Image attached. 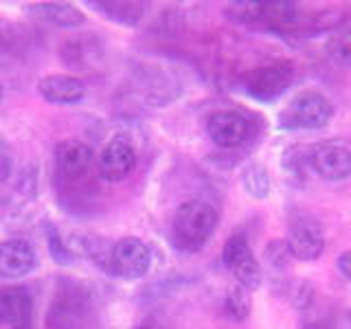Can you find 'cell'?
Masks as SVG:
<instances>
[{
  "instance_id": "cell-1",
  "label": "cell",
  "mask_w": 351,
  "mask_h": 329,
  "mask_svg": "<svg viewBox=\"0 0 351 329\" xmlns=\"http://www.w3.org/2000/svg\"><path fill=\"white\" fill-rule=\"evenodd\" d=\"M217 228V211L202 200H191L178 206L173 215V239L182 250H200Z\"/></svg>"
},
{
  "instance_id": "cell-2",
  "label": "cell",
  "mask_w": 351,
  "mask_h": 329,
  "mask_svg": "<svg viewBox=\"0 0 351 329\" xmlns=\"http://www.w3.org/2000/svg\"><path fill=\"white\" fill-rule=\"evenodd\" d=\"M334 117V106L321 93H303L283 110L279 123L281 127L296 130H318L329 123Z\"/></svg>"
},
{
  "instance_id": "cell-3",
  "label": "cell",
  "mask_w": 351,
  "mask_h": 329,
  "mask_svg": "<svg viewBox=\"0 0 351 329\" xmlns=\"http://www.w3.org/2000/svg\"><path fill=\"white\" fill-rule=\"evenodd\" d=\"M292 80H294V66L290 62H277L250 71L241 80V86H244V90L250 97L259 99V101H272L274 97L288 90Z\"/></svg>"
},
{
  "instance_id": "cell-4",
  "label": "cell",
  "mask_w": 351,
  "mask_h": 329,
  "mask_svg": "<svg viewBox=\"0 0 351 329\" xmlns=\"http://www.w3.org/2000/svg\"><path fill=\"white\" fill-rule=\"evenodd\" d=\"M230 7L237 20L272 29H292L299 25L301 16V11L292 3H235Z\"/></svg>"
},
{
  "instance_id": "cell-5",
  "label": "cell",
  "mask_w": 351,
  "mask_h": 329,
  "mask_svg": "<svg viewBox=\"0 0 351 329\" xmlns=\"http://www.w3.org/2000/svg\"><path fill=\"white\" fill-rule=\"evenodd\" d=\"M114 274L125 281L143 279L152 268V252L138 237H121L110 252Z\"/></svg>"
},
{
  "instance_id": "cell-6",
  "label": "cell",
  "mask_w": 351,
  "mask_h": 329,
  "mask_svg": "<svg viewBox=\"0 0 351 329\" xmlns=\"http://www.w3.org/2000/svg\"><path fill=\"white\" fill-rule=\"evenodd\" d=\"M222 261L224 266L235 274V279L239 281L241 288L250 290H257L261 281H263V272L261 266L257 263L255 255H252L250 244L244 235H233L226 246L222 250Z\"/></svg>"
},
{
  "instance_id": "cell-7",
  "label": "cell",
  "mask_w": 351,
  "mask_h": 329,
  "mask_svg": "<svg viewBox=\"0 0 351 329\" xmlns=\"http://www.w3.org/2000/svg\"><path fill=\"white\" fill-rule=\"evenodd\" d=\"M95 154L90 145H86L80 138H66L55 149V169H58L60 180L77 184L86 180L93 171Z\"/></svg>"
},
{
  "instance_id": "cell-8",
  "label": "cell",
  "mask_w": 351,
  "mask_h": 329,
  "mask_svg": "<svg viewBox=\"0 0 351 329\" xmlns=\"http://www.w3.org/2000/svg\"><path fill=\"white\" fill-rule=\"evenodd\" d=\"M88 307H90V303H88L86 292L71 285V288L60 290L55 294L49 307L47 323L51 329H75L84 323Z\"/></svg>"
},
{
  "instance_id": "cell-9",
  "label": "cell",
  "mask_w": 351,
  "mask_h": 329,
  "mask_svg": "<svg viewBox=\"0 0 351 329\" xmlns=\"http://www.w3.org/2000/svg\"><path fill=\"white\" fill-rule=\"evenodd\" d=\"M136 167V151L123 138H112L106 143V147L99 154L97 169L106 182H121L134 171Z\"/></svg>"
},
{
  "instance_id": "cell-10",
  "label": "cell",
  "mask_w": 351,
  "mask_h": 329,
  "mask_svg": "<svg viewBox=\"0 0 351 329\" xmlns=\"http://www.w3.org/2000/svg\"><path fill=\"white\" fill-rule=\"evenodd\" d=\"M206 132L217 147H237L250 134V121L244 114L233 112V110H224V112H215L208 117Z\"/></svg>"
},
{
  "instance_id": "cell-11",
  "label": "cell",
  "mask_w": 351,
  "mask_h": 329,
  "mask_svg": "<svg viewBox=\"0 0 351 329\" xmlns=\"http://www.w3.org/2000/svg\"><path fill=\"white\" fill-rule=\"evenodd\" d=\"M325 246L323 228L312 217H296L290 226L288 248L290 255L301 261H314L321 257Z\"/></svg>"
},
{
  "instance_id": "cell-12",
  "label": "cell",
  "mask_w": 351,
  "mask_h": 329,
  "mask_svg": "<svg viewBox=\"0 0 351 329\" xmlns=\"http://www.w3.org/2000/svg\"><path fill=\"white\" fill-rule=\"evenodd\" d=\"M33 323V299L25 288L0 290V329H29Z\"/></svg>"
},
{
  "instance_id": "cell-13",
  "label": "cell",
  "mask_w": 351,
  "mask_h": 329,
  "mask_svg": "<svg viewBox=\"0 0 351 329\" xmlns=\"http://www.w3.org/2000/svg\"><path fill=\"white\" fill-rule=\"evenodd\" d=\"M312 167L325 180H345L351 175V149L340 143H323L312 151Z\"/></svg>"
},
{
  "instance_id": "cell-14",
  "label": "cell",
  "mask_w": 351,
  "mask_h": 329,
  "mask_svg": "<svg viewBox=\"0 0 351 329\" xmlns=\"http://www.w3.org/2000/svg\"><path fill=\"white\" fill-rule=\"evenodd\" d=\"M36 268V250L27 239H7L0 244V277L22 279Z\"/></svg>"
},
{
  "instance_id": "cell-15",
  "label": "cell",
  "mask_w": 351,
  "mask_h": 329,
  "mask_svg": "<svg viewBox=\"0 0 351 329\" xmlns=\"http://www.w3.org/2000/svg\"><path fill=\"white\" fill-rule=\"evenodd\" d=\"M38 93L47 103L71 106L86 97V84L75 75H47L40 80Z\"/></svg>"
},
{
  "instance_id": "cell-16",
  "label": "cell",
  "mask_w": 351,
  "mask_h": 329,
  "mask_svg": "<svg viewBox=\"0 0 351 329\" xmlns=\"http://www.w3.org/2000/svg\"><path fill=\"white\" fill-rule=\"evenodd\" d=\"M36 9L44 20L62 29H75L86 20L84 11L71 3H40Z\"/></svg>"
},
{
  "instance_id": "cell-17",
  "label": "cell",
  "mask_w": 351,
  "mask_h": 329,
  "mask_svg": "<svg viewBox=\"0 0 351 329\" xmlns=\"http://www.w3.org/2000/svg\"><path fill=\"white\" fill-rule=\"evenodd\" d=\"M244 184L250 195L255 197H266L270 191V175L263 169V164L252 162L248 164V169L244 171Z\"/></svg>"
},
{
  "instance_id": "cell-18",
  "label": "cell",
  "mask_w": 351,
  "mask_h": 329,
  "mask_svg": "<svg viewBox=\"0 0 351 329\" xmlns=\"http://www.w3.org/2000/svg\"><path fill=\"white\" fill-rule=\"evenodd\" d=\"M93 7L104 11L108 18L121 22V25H134L141 14V9H134L138 7L134 3H93Z\"/></svg>"
},
{
  "instance_id": "cell-19",
  "label": "cell",
  "mask_w": 351,
  "mask_h": 329,
  "mask_svg": "<svg viewBox=\"0 0 351 329\" xmlns=\"http://www.w3.org/2000/svg\"><path fill=\"white\" fill-rule=\"evenodd\" d=\"M226 312L235 321H244L250 312V292L241 285L230 288V292L226 294Z\"/></svg>"
},
{
  "instance_id": "cell-20",
  "label": "cell",
  "mask_w": 351,
  "mask_h": 329,
  "mask_svg": "<svg viewBox=\"0 0 351 329\" xmlns=\"http://www.w3.org/2000/svg\"><path fill=\"white\" fill-rule=\"evenodd\" d=\"M327 53L338 66H351V31H340L329 40Z\"/></svg>"
},
{
  "instance_id": "cell-21",
  "label": "cell",
  "mask_w": 351,
  "mask_h": 329,
  "mask_svg": "<svg viewBox=\"0 0 351 329\" xmlns=\"http://www.w3.org/2000/svg\"><path fill=\"white\" fill-rule=\"evenodd\" d=\"M336 266L340 270V274L347 279H351V250H345V252H340L338 259H336Z\"/></svg>"
},
{
  "instance_id": "cell-22",
  "label": "cell",
  "mask_w": 351,
  "mask_h": 329,
  "mask_svg": "<svg viewBox=\"0 0 351 329\" xmlns=\"http://www.w3.org/2000/svg\"><path fill=\"white\" fill-rule=\"evenodd\" d=\"M9 154H7V147L0 143V178H5L7 171H9Z\"/></svg>"
},
{
  "instance_id": "cell-23",
  "label": "cell",
  "mask_w": 351,
  "mask_h": 329,
  "mask_svg": "<svg viewBox=\"0 0 351 329\" xmlns=\"http://www.w3.org/2000/svg\"><path fill=\"white\" fill-rule=\"evenodd\" d=\"M0 99H3V84H0Z\"/></svg>"
}]
</instances>
